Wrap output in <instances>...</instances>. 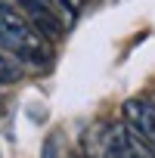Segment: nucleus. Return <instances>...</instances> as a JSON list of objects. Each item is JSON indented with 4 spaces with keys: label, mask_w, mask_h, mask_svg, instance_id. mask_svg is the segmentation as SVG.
<instances>
[{
    "label": "nucleus",
    "mask_w": 155,
    "mask_h": 158,
    "mask_svg": "<svg viewBox=\"0 0 155 158\" xmlns=\"http://www.w3.org/2000/svg\"><path fill=\"white\" fill-rule=\"evenodd\" d=\"M87 158H155V146L146 143L127 121H99L84 130Z\"/></svg>",
    "instance_id": "f257e3e1"
},
{
    "label": "nucleus",
    "mask_w": 155,
    "mask_h": 158,
    "mask_svg": "<svg viewBox=\"0 0 155 158\" xmlns=\"http://www.w3.org/2000/svg\"><path fill=\"white\" fill-rule=\"evenodd\" d=\"M19 74H22V65L0 47V84H13V81H19Z\"/></svg>",
    "instance_id": "20e7f679"
},
{
    "label": "nucleus",
    "mask_w": 155,
    "mask_h": 158,
    "mask_svg": "<svg viewBox=\"0 0 155 158\" xmlns=\"http://www.w3.org/2000/svg\"><path fill=\"white\" fill-rule=\"evenodd\" d=\"M124 121L155 146V96L152 99H127L124 102Z\"/></svg>",
    "instance_id": "7ed1b4c3"
},
{
    "label": "nucleus",
    "mask_w": 155,
    "mask_h": 158,
    "mask_svg": "<svg viewBox=\"0 0 155 158\" xmlns=\"http://www.w3.org/2000/svg\"><path fill=\"white\" fill-rule=\"evenodd\" d=\"M0 158H3V152H0Z\"/></svg>",
    "instance_id": "39448f33"
},
{
    "label": "nucleus",
    "mask_w": 155,
    "mask_h": 158,
    "mask_svg": "<svg viewBox=\"0 0 155 158\" xmlns=\"http://www.w3.org/2000/svg\"><path fill=\"white\" fill-rule=\"evenodd\" d=\"M0 47H3L19 65H28V68L50 65V44H47V37H40L37 28L16 6H0Z\"/></svg>",
    "instance_id": "f03ea898"
}]
</instances>
